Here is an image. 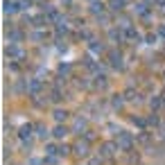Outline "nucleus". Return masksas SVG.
<instances>
[{"mask_svg":"<svg viewBox=\"0 0 165 165\" xmlns=\"http://www.w3.org/2000/svg\"><path fill=\"white\" fill-rule=\"evenodd\" d=\"M115 145H118V149H131L134 147V136L127 134V131H120L118 134V140H115Z\"/></svg>","mask_w":165,"mask_h":165,"instance_id":"nucleus-1","label":"nucleus"},{"mask_svg":"<svg viewBox=\"0 0 165 165\" xmlns=\"http://www.w3.org/2000/svg\"><path fill=\"white\" fill-rule=\"evenodd\" d=\"M115 149H118V145L106 143V145H102V149H100V152H102V156H104V158H111V156L115 154Z\"/></svg>","mask_w":165,"mask_h":165,"instance_id":"nucleus-2","label":"nucleus"},{"mask_svg":"<svg viewBox=\"0 0 165 165\" xmlns=\"http://www.w3.org/2000/svg\"><path fill=\"white\" fill-rule=\"evenodd\" d=\"M32 124H25V127H21V131H18V138L21 140H30V136H32Z\"/></svg>","mask_w":165,"mask_h":165,"instance_id":"nucleus-3","label":"nucleus"},{"mask_svg":"<svg viewBox=\"0 0 165 165\" xmlns=\"http://www.w3.org/2000/svg\"><path fill=\"white\" fill-rule=\"evenodd\" d=\"M39 88H41V82H39V79H30V82H27V91H30L32 95L39 93Z\"/></svg>","mask_w":165,"mask_h":165,"instance_id":"nucleus-4","label":"nucleus"},{"mask_svg":"<svg viewBox=\"0 0 165 165\" xmlns=\"http://www.w3.org/2000/svg\"><path fill=\"white\" fill-rule=\"evenodd\" d=\"M75 152H77L79 156H86L88 154V143H86V140H84V143H77V145H75Z\"/></svg>","mask_w":165,"mask_h":165,"instance_id":"nucleus-5","label":"nucleus"},{"mask_svg":"<svg viewBox=\"0 0 165 165\" xmlns=\"http://www.w3.org/2000/svg\"><path fill=\"white\" fill-rule=\"evenodd\" d=\"M16 9H18V5H16V2H11V0H5V14H14Z\"/></svg>","mask_w":165,"mask_h":165,"instance_id":"nucleus-6","label":"nucleus"},{"mask_svg":"<svg viewBox=\"0 0 165 165\" xmlns=\"http://www.w3.org/2000/svg\"><path fill=\"white\" fill-rule=\"evenodd\" d=\"M66 118H68L66 111H61V109H57V111H54V120H57V122H66Z\"/></svg>","mask_w":165,"mask_h":165,"instance_id":"nucleus-7","label":"nucleus"},{"mask_svg":"<svg viewBox=\"0 0 165 165\" xmlns=\"http://www.w3.org/2000/svg\"><path fill=\"white\" fill-rule=\"evenodd\" d=\"M68 134V129H66V127H61V124H59V127H54V134H52V136H54V138H63V136H66Z\"/></svg>","mask_w":165,"mask_h":165,"instance_id":"nucleus-8","label":"nucleus"},{"mask_svg":"<svg viewBox=\"0 0 165 165\" xmlns=\"http://www.w3.org/2000/svg\"><path fill=\"white\" fill-rule=\"evenodd\" d=\"M7 57H21V48L9 45V48H7Z\"/></svg>","mask_w":165,"mask_h":165,"instance_id":"nucleus-9","label":"nucleus"},{"mask_svg":"<svg viewBox=\"0 0 165 165\" xmlns=\"http://www.w3.org/2000/svg\"><path fill=\"white\" fill-rule=\"evenodd\" d=\"M122 5H124V0H111V9H113V11H120Z\"/></svg>","mask_w":165,"mask_h":165,"instance_id":"nucleus-10","label":"nucleus"},{"mask_svg":"<svg viewBox=\"0 0 165 165\" xmlns=\"http://www.w3.org/2000/svg\"><path fill=\"white\" fill-rule=\"evenodd\" d=\"M111 63L115 68H122V61H120V54H111Z\"/></svg>","mask_w":165,"mask_h":165,"instance_id":"nucleus-11","label":"nucleus"},{"mask_svg":"<svg viewBox=\"0 0 165 165\" xmlns=\"http://www.w3.org/2000/svg\"><path fill=\"white\" fill-rule=\"evenodd\" d=\"M102 9H104L102 2H93V7H91V11H93V14H97V11H102Z\"/></svg>","mask_w":165,"mask_h":165,"instance_id":"nucleus-12","label":"nucleus"},{"mask_svg":"<svg viewBox=\"0 0 165 165\" xmlns=\"http://www.w3.org/2000/svg\"><path fill=\"white\" fill-rule=\"evenodd\" d=\"M149 104H152V109H158L161 104H163V100H161V97H152V102H149Z\"/></svg>","mask_w":165,"mask_h":165,"instance_id":"nucleus-13","label":"nucleus"},{"mask_svg":"<svg viewBox=\"0 0 165 165\" xmlns=\"http://www.w3.org/2000/svg\"><path fill=\"white\" fill-rule=\"evenodd\" d=\"M127 36H129L131 41H138V32L136 30H127Z\"/></svg>","mask_w":165,"mask_h":165,"instance_id":"nucleus-14","label":"nucleus"},{"mask_svg":"<svg viewBox=\"0 0 165 165\" xmlns=\"http://www.w3.org/2000/svg\"><path fill=\"white\" fill-rule=\"evenodd\" d=\"M91 50L93 52H102V45H100L97 41H91Z\"/></svg>","mask_w":165,"mask_h":165,"instance_id":"nucleus-15","label":"nucleus"},{"mask_svg":"<svg viewBox=\"0 0 165 165\" xmlns=\"http://www.w3.org/2000/svg\"><path fill=\"white\" fill-rule=\"evenodd\" d=\"M36 131H39V138H45V136H48V129H45V127H36Z\"/></svg>","mask_w":165,"mask_h":165,"instance_id":"nucleus-16","label":"nucleus"},{"mask_svg":"<svg viewBox=\"0 0 165 165\" xmlns=\"http://www.w3.org/2000/svg\"><path fill=\"white\" fill-rule=\"evenodd\" d=\"M57 154H59V156H66V154H68V145H61V147L57 149Z\"/></svg>","mask_w":165,"mask_h":165,"instance_id":"nucleus-17","label":"nucleus"},{"mask_svg":"<svg viewBox=\"0 0 165 165\" xmlns=\"http://www.w3.org/2000/svg\"><path fill=\"white\" fill-rule=\"evenodd\" d=\"M59 100H61V93L59 91H52V102H59Z\"/></svg>","mask_w":165,"mask_h":165,"instance_id":"nucleus-18","label":"nucleus"},{"mask_svg":"<svg viewBox=\"0 0 165 165\" xmlns=\"http://www.w3.org/2000/svg\"><path fill=\"white\" fill-rule=\"evenodd\" d=\"M120 104H122V95H115L113 97V106H120Z\"/></svg>","mask_w":165,"mask_h":165,"instance_id":"nucleus-19","label":"nucleus"},{"mask_svg":"<svg viewBox=\"0 0 165 165\" xmlns=\"http://www.w3.org/2000/svg\"><path fill=\"white\" fill-rule=\"evenodd\" d=\"M131 122H134V124H140V127H145V120H143V118H131Z\"/></svg>","mask_w":165,"mask_h":165,"instance_id":"nucleus-20","label":"nucleus"},{"mask_svg":"<svg viewBox=\"0 0 165 165\" xmlns=\"http://www.w3.org/2000/svg\"><path fill=\"white\" fill-rule=\"evenodd\" d=\"M25 7H30V0H21L18 2V9H25Z\"/></svg>","mask_w":165,"mask_h":165,"instance_id":"nucleus-21","label":"nucleus"},{"mask_svg":"<svg viewBox=\"0 0 165 165\" xmlns=\"http://www.w3.org/2000/svg\"><path fill=\"white\" fill-rule=\"evenodd\" d=\"M147 122H149V124H158V118H156V115L152 113V115H149V120H147Z\"/></svg>","mask_w":165,"mask_h":165,"instance_id":"nucleus-22","label":"nucleus"},{"mask_svg":"<svg viewBox=\"0 0 165 165\" xmlns=\"http://www.w3.org/2000/svg\"><path fill=\"white\" fill-rule=\"evenodd\" d=\"M91 165H102V158H100V156H95V158H91Z\"/></svg>","mask_w":165,"mask_h":165,"instance_id":"nucleus-23","label":"nucleus"},{"mask_svg":"<svg viewBox=\"0 0 165 165\" xmlns=\"http://www.w3.org/2000/svg\"><path fill=\"white\" fill-rule=\"evenodd\" d=\"M147 140H149V136H147V131H143L140 134V143H147Z\"/></svg>","mask_w":165,"mask_h":165,"instance_id":"nucleus-24","label":"nucleus"},{"mask_svg":"<svg viewBox=\"0 0 165 165\" xmlns=\"http://www.w3.org/2000/svg\"><path fill=\"white\" fill-rule=\"evenodd\" d=\"M30 165H43V161H39V158H32V161H30Z\"/></svg>","mask_w":165,"mask_h":165,"instance_id":"nucleus-25","label":"nucleus"}]
</instances>
